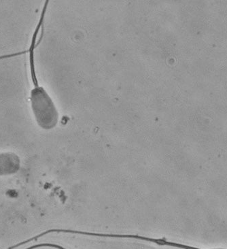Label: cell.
Here are the masks:
<instances>
[{
	"mask_svg": "<svg viewBox=\"0 0 227 249\" xmlns=\"http://www.w3.org/2000/svg\"><path fill=\"white\" fill-rule=\"evenodd\" d=\"M21 168V160L14 152H0V177L18 173Z\"/></svg>",
	"mask_w": 227,
	"mask_h": 249,
	"instance_id": "7a4b0ae2",
	"label": "cell"
},
{
	"mask_svg": "<svg viewBox=\"0 0 227 249\" xmlns=\"http://www.w3.org/2000/svg\"><path fill=\"white\" fill-rule=\"evenodd\" d=\"M34 58V56L30 57L31 74L34 85V88L31 91V107L37 125L44 130H51L59 122V112L50 95L38 85Z\"/></svg>",
	"mask_w": 227,
	"mask_h": 249,
	"instance_id": "6da1fadb",
	"label": "cell"
},
{
	"mask_svg": "<svg viewBox=\"0 0 227 249\" xmlns=\"http://www.w3.org/2000/svg\"><path fill=\"white\" fill-rule=\"evenodd\" d=\"M55 249H68L65 248V247L61 246V245H56Z\"/></svg>",
	"mask_w": 227,
	"mask_h": 249,
	"instance_id": "3957f363",
	"label": "cell"
}]
</instances>
